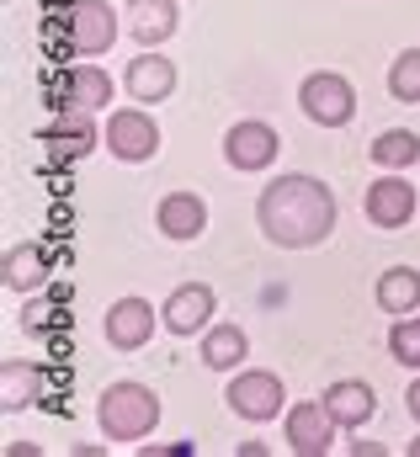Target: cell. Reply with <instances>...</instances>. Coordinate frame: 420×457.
<instances>
[{
    "instance_id": "52a82bcc",
    "label": "cell",
    "mask_w": 420,
    "mask_h": 457,
    "mask_svg": "<svg viewBox=\"0 0 420 457\" xmlns=\"http://www.w3.org/2000/svg\"><path fill=\"white\" fill-rule=\"evenodd\" d=\"M70 54L80 59H97L117 43V11L106 0H70Z\"/></svg>"
},
{
    "instance_id": "ffe728a7",
    "label": "cell",
    "mask_w": 420,
    "mask_h": 457,
    "mask_svg": "<svg viewBox=\"0 0 420 457\" xmlns=\"http://www.w3.org/2000/svg\"><path fill=\"white\" fill-rule=\"evenodd\" d=\"M373 298H378V309H383V314H394V320L420 314V271H416V266H389V271L378 277Z\"/></svg>"
},
{
    "instance_id": "7a4b0ae2",
    "label": "cell",
    "mask_w": 420,
    "mask_h": 457,
    "mask_svg": "<svg viewBox=\"0 0 420 457\" xmlns=\"http://www.w3.org/2000/svg\"><path fill=\"white\" fill-rule=\"evenodd\" d=\"M97 426L106 442H144L160 426V394L149 383H133V378L106 383L97 399Z\"/></svg>"
},
{
    "instance_id": "ac0fdd59",
    "label": "cell",
    "mask_w": 420,
    "mask_h": 457,
    "mask_svg": "<svg viewBox=\"0 0 420 457\" xmlns=\"http://www.w3.org/2000/svg\"><path fill=\"white\" fill-rule=\"evenodd\" d=\"M59 107H80V112H106L112 107V75L102 64H75L64 75V102Z\"/></svg>"
},
{
    "instance_id": "9a60e30c",
    "label": "cell",
    "mask_w": 420,
    "mask_h": 457,
    "mask_svg": "<svg viewBox=\"0 0 420 457\" xmlns=\"http://www.w3.org/2000/svg\"><path fill=\"white\" fill-rule=\"evenodd\" d=\"M122 16H128V32H133L139 48H160V43H171L176 27H181L176 0H128Z\"/></svg>"
},
{
    "instance_id": "30bf717a",
    "label": "cell",
    "mask_w": 420,
    "mask_h": 457,
    "mask_svg": "<svg viewBox=\"0 0 420 457\" xmlns=\"http://www.w3.org/2000/svg\"><path fill=\"white\" fill-rule=\"evenodd\" d=\"M335 415L324 410V399H298L293 410H288V447L298 457H324L335 447Z\"/></svg>"
},
{
    "instance_id": "8992f818",
    "label": "cell",
    "mask_w": 420,
    "mask_h": 457,
    "mask_svg": "<svg viewBox=\"0 0 420 457\" xmlns=\"http://www.w3.org/2000/svg\"><path fill=\"white\" fill-rule=\"evenodd\" d=\"M102 144L112 149V160L144 165V160L160 154V122L144 112V107H117V112L106 117V128H102Z\"/></svg>"
},
{
    "instance_id": "5bb4252c",
    "label": "cell",
    "mask_w": 420,
    "mask_h": 457,
    "mask_svg": "<svg viewBox=\"0 0 420 457\" xmlns=\"http://www.w3.org/2000/svg\"><path fill=\"white\" fill-rule=\"evenodd\" d=\"M155 228H160L165 239H176V245L203 239V228H208V203H203L197 192H165L160 208H155Z\"/></svg>"
},
{
    "instance_id": "5b68a950",
    "label": "cell",
    "mask_w": 420,
    "mask_h": 457,
    "mask_svg": "<svg viewBox=\"0 0 420 457\" xmlns=\"http://www.w3.org/2000/svg\"><path fill=\"white\" fill-rule=\"evenodd\" d=\"M298 107L309 122L319 128H346L351 117H357V91H351V80L340 75V70H315L304 86H298Z\"/></svg>"
},
{
    "instance_id": "4316f807",
    "label": "cell",
    "mask_w": 420,
    "mask_h": 457,
    "mask_svg": "<svg viewBox=\"0 0 420 457\" xmlns=\"http://www.w3.org/2000/svg\"><path fill=\"white\" fill-rule=\"evenodd\" d=\"M410 457H420V436H416V442H410Z\"/></svg>"
},
{
    "instance_id": "277c9868",
    "label": "cell",
    "mask_w": 420,
    "mask_h": 457,
    "mask_svg": "<svg viewBox=\"0 0 420 457\" xmlns=\"http://www.w3.org/2000/svg\"><path fill=\"white\" fill-rule=\"evenodd\" d=\"M277 154H282V133H277L272 122H261V117H239V122L223 133V160H229L239 176L272 170Z\"/></svg>"
},
{
    "instance_id": "3957f363",
    "label": "cell",
    "mask_w": 420,
    "mask_h": 457,
    "mask_svg": "<svg viewBox=\"0 0 420 457\" xmlns=\"http://www.w3.org/2000/svg\"><path fill=\"white\" fill-rule=\"evenodd\" d=\"M223 399H229V410H234L239 420L266 426V420H277V415H282L288 388H282V378H277V372H266V367H239V372L229 378Z\"/></svg>"
},
{
    "instance_id": "d4e9b609",
    "label": "cell",
    "mask_w": 420,
    "mask_h": 457,
    "mask_svg": "<svg viewBox=\"0 0 420 457\" xmlns=\"http://www.w3.org/2000/svg\"><path fill=\"white\" fill-rule=\"evenodd\" d=\"M346 453H351V457H383V447H378V442H351Z\"/></svg>"
},
{
    "instance_id": "d6986e66",
    "label": "cell",
    "mask_w": 420,
    "mask_h": 457,
    "mask_svg": "<svg viewBox=\"0 0 420 457\" xmlns=\"http://www.w3.org/2000/svg\"><path fill=\"white\" fill-rule=\"evenodd\" d=\"M38 399H43V372L32 361H21V356H5L0 361V410L16 415V410H27Z\"/></svg>"
},
{
    "instance_id": "9c48e42d",
    "label": "cell",
    "mask_w": 420,
    "mask_h": 457,
    "mask_svg": "<svg viewBox=\"0 0 420 457\" xmlns=\"http://www.w3.org/2000/svg\"><path fill=\"white\" fill-rule=\"evenodd\" d=\"M213 314H218V293H213L208 282H181V287L160 303V325H165L171 336H197V330H208Z\"/></svg>"
},
{
    "instance_id": "4fadbf2b",
    "label": "cell",
    "mask_w": 420,
    "mask_h": 457,
    "mask_svg": "<svg viewBox=\"0 0 420 457\" xmlns=\"http://www.w3.org/2000/svg\"><path fill=\"white\" fill-rule=\"evenodd\" d=\"M319 399H324V410L335 415L340 431H362V426L378 415V394H373V383H362V378H335Z\"/></svg>"
},
{
    "instance_id": "44dd1931",
    "label": "cell",
    "mask_w": 420,
    "mask_h": 457,
    "mask_svg": "<svg viewBox=\"0 0 420 457\" xmlns=\"http://www.w3.org/2000/svg\"><path fill=\"white\" fill-rule=\"evenodd\" d=\"M245 356H250V336L239 325H208L203 330V367H213V372H239Z\"/></svg>"
},
{
    "instance_id": "e0dca14e",
    "label": "cell",
    "mask_w": 420,
    "mask_h": 457,
    "mask_svg": "<svg viewBox=\"0 0 420 457\" xmlns=\"http://www.w3.org/2000/svg\"><path fill=\"white\" fill-rule=\"evenodd\" d=\"M97 112H80V107H64V117L59 122H43L38 128V144H54L59 154H70V160H80V154H91L97 149V122H91Z\"/></svg>"
},
{
    "instance_id": "603a6c76",
    "label": "cell",
    "mask_w": 420,
    "mask_h": 457,
    "mask_svg": "<svg viewBox=\"0 0 420 457\" xmlns=\"http://www.w3.org/2000/svg\"><path fill=\"white\" fill-rule=\"evenodd\" d=\"M389 96L405 102V107L420 102V48H405V54L389 64Z\"/></svg>"
},
{
    "instance_id": "7402d4cb",
    "label": "cell",
    "mask_w": 420,
    "mask_h": 457,
    "mask_svg": "<svg viewBox=\"0 0 420 457\" xmlns=\"http://www.w3.org/2000/svg\"><path fill=\"white\" fill-rule=\"evenodd\" d=\"M373 165L378 170H410L420 160V133H410V128H389V133H378L373 138Z\"/></svg>"
},
{
    "instance_id": "ba28073f",
    "label": "cell",
    "mask_w": 420,
    "mask_h": 457,
    "mask_svg": "<svg viewBox=\"0 0 420 457\" xmlns=\"http://www.w3.org/2000/svg\"><path fill=\"white\" fill-rule=\"evenodd\" d=\"M362 213H367L373 228H405L410 219H416V187H410L399 170H383L378 181H367Z\"/></svg>"
},
{
    "instance_id": "cb8c5ba5",
    "label": "cell",
    "mask_w": 420,
    "mask_h": 457,
    "mask_svg": "<svg viewBox=\"0 0 420 457\" xmlns=\"http://www.w3.org/2000/svg\"><path fill=\"white\" fill-rule=\"evenodd\" d=\"M389 356H394L399 367L420 372V314H405V320H394V330H389Z\"/></svg>"
},
{
    "instance_id": "6da1fadb",
    "label": "cell",
    "mask_w": 420,
    "mask_h": 457,
    "mask_svg": "<svg viewBox=\"0 0 420 457\" xmlns=\"http://www.w3.org/2000/svg\"><path fill=\"white\" fill-rule=\"evenodd\" d=\"M335 219H340L335 192L304 170L266 181L256 197V224L266 234V245H277V250H315L335 234Z\"/></svg>"
},
{
    "instance_id": "484cf974",
    "label": "cell",
    "mask_w": 420,
    "mask_h": 457,
    "mask_svg": "<svg viewBox=\"0 0 420 457\" xmlns=\"http://www.w3.org/2000/svg\"><path fill=\"white\" fill-rule=\"evenodd\" d=\"M405 410H410V420H420V378L410 383V394H405Z\"/></svg>"
},
{
    "instance_id": "8fae6325",
    "label": "cell",
    "mask_w": 420,
    "mask_h": 457,
    "mask_svg": "<svg viewBox=\"0 0 420 457\" xmlns=\"http://www.w3.org/2000/svg\"><path fill=\"white\" fill-rule=\"evenodd\" d=\"M155 320H160V314H155L149 298H117L102 320L106 345H112V351H144V345L155 341Z\"/></svg>"
},
{
    "instance_id": "7c38bea8",
    "label": "cell",
    "mask_w": 420,
    "mask_h": 457,
    "mask_svg": "<svg viewBox=\"0 0 420 457\" xmlns=\"http://www.w3.org/2000/svg\"><path fill=\"white\" fill-rule=\"evenodd\" d=\"M122 86H128V96H133L139 107H160V102H171V91H176V64H171L160 48H144L139 59H128Z\"/></svg>"
},
{
    "instance_id": "2e32d148",
    "label": "cell",
    "mask_w": 420,
    "mask_h": 457,
    "mask_svg": "<svg viewBox=\"0 0 420 457\" xmlns=\"http://www.w3.org/2000/svg\"><path fill=\"white\" fill-rule=\"evenodd\" d=\"M48 277H54V261H48L43 245H11L5 261H0V282L11 293H43Z\"/></svg>"
}]
</instances>
